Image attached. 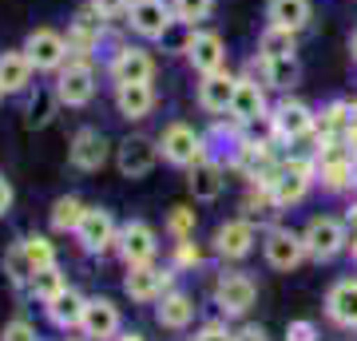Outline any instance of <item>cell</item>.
<instances>
[{
    "instance_id": "obj_1",
    "label": "cell",
    "mask_w": 357,
    "mask_h": 341,
    "mask_svg": "<svg viewBox=\"0 0 357 341\" xmlns=\"http://www.w3.org/2000/svg\"><path fill=\"white\" fill-rule=\"evenodd\" d=\"M314 179H318V163L294 155V159H282V163L270 167L266 175H262V183L270 187V195H274V202H278V211H286V206H298V202L306 199L310 187H314Z\"/></svg>"
},
{
    "instance_id": "obj_2",
    "label": "cell",
    "mask_w": 357,
    "mask_h": 341,
    "mask_svg": "<svg viewBox=\"0 0 357 341\" xmlns=\"http://www.w3.org/2000/svg\"><path fill=\"white\" fill-rule=\"evenodd\" d=\"M302 242H306V254L314 262H333L349 246V222L333 215H314L302 227Z\"/></svg>"
},
{
    "instance_id": "obj_3",
    "label": "cell",
    "mask_w": 357,
    "mask_h": 341,
    "mask_svg": "<svg viewBox=\"0 0 357 341\" xmlns=\"http://www.w3.org/2000/svg\"><path fill=\"white\" fill-rule=\"evenodd\" d=\"M159 155H163V163L187 171V167H195L199 159H206V135L195 131L191 123L175 119V123H167L163 131H159Z\"/></svg>"
},
{
    "instance_id": "obj_4",
    "label": "cell",
    "mask_w": 357,
    "mask_h": 341,
    "mask_svg": "<svg viewBox=\"0 0 357 341\" xmlns=\"http://www.w3.org/2000/svg\"><path fill=\"white\" fill-rule=\"evenodd\" d=\"M52 91H56L60 107H88V103L96 100V63L72 56V60L56 72Z\"/></svg>"
},
{
    "instance_id": "obj_5",
    "label": "cell",
    "mask_w": 357,
    "mask_h": 341,
    "mask_svg": "<svg viewBox=\"0 0 357 341\" xmlns=\"http://www.w3.org/2000/svg\"><path fill=\"white\" fill-rule=\"evenodd\" d=\"M266 123H270V139L302 143V139L314 135V127H318V112H310L302 100H282V103L270 107Z\"/></svg>"
},
{
    "instance_id": "obj_6",
    "label": "cell",
    "mask_w": 357,
    "mask_h": 341,
    "mask_svg": "<svg viewBox=\"0 0 357 341\" xmlns=\"http://www.w3.org/2000/svg\"><path fill=\"white\" fill-rule=\"evenodd\" d=\"M20 48L28 52V60H32L36 72H60V68L72 60L68 36H64V32H56V28H32Z\"/></svg>"
},
{
    "instance_id": "obj_7",
    "label": "cell",
    "mask_w": 357,
    "mask_h": 341,
    "mask_svg": "<svg viewBox=\"0 0 357 341\" xmlns=\"http://www.w3.org/2000/svg\"><path fill=\"white\" fill-rule=\"evenodd\" d=\"M262 258H266L270 270H282L290 274L306 262V242H302V230H286V227H270L262 234Z\"/></svg>"
},
{
    "instance_id": "obj_8",
    "label": "cell",
    "mask_w": 357,
    "mask_h": 341,
    "mask_svg": "<svg viewBox=\"0 0 357 341\" xmlns=\"http://www.w3.org/2000/svg\"><path fill=\"white\" fill-rule=\"evenodd\" d=\"M76 242L84 254H107L119 246V222H115L112 211H103V206H88L84 218H79L76 227Z\"/></svg>"
},
{
    "instance_id": "obj_9",
    "label": "cell",
    "mask_w": 357,
    "mask_h": 341,
    "mask_svg": "<svg viewBox=\"0 0 357 341\" xmlns=\"http://www.w3.org/2000/svg\"><path fill=\"white\" fill-rule=\"evenodd\" d=\"M175 8L171 0H131L128 8V28L139 40H167V32L175 28Z\"/></svg>"
},
{
    "instance_id": "obj_10",
    "label": "cell",
    "mask_w": 357,
    "mask_h": 341,
    "mask_svg": "<svg viewBox=\"0 0 357 341\" xmlns=\"http://www.w3.org/2000/svg\"><path fill=\"white\" fill-rule=\"evenodd\" d=\"M175 266L171 270H159V266H128V278H123V294H128L131 302L139 305H151L159 302L167 290H175Z\"/></svg>"
},
{
    "instance_id": "obj_11",
    "label": "cell",
    "mask_w": 357,
    "mask_h": 341,
    "mask_svg": "<svg viewBox=\"0 0 357 341\" xmlns=\"http://www.w3.org/2000/svg\"><path fill=\"white\" fill-rule=\"evenodd\" d=\"M163 155H159V139H147V135H128V139L115 147V167L123 179H147L155 171Z\"/></svg>"
},
{
    "instance_id": "obj_12",
    "label": "cell",
    "mask_w": 357,
    "mask_h": 341,
    "mask_svg": "<svg viewBox=\"0 0 357 341\" xmlns=\"http://www.w3.org/2000/svg\"><path fill=\"white\" fill-rule=\"evenodd\" d=\"M255 302H258V286H255L250 274H243V270H227V274L215 282V305L227 317L250 314V305Z\"/></svg>"
},
{
    "instance_id": "obj_13",
    "label": "cell",
    "mask_w": 357,
    "mask_h": 341,
    "mask_svg": "<svg viewBox=\"0 0 357 341\" xmlns=\"http://www.w3.org/2000/svg\"><path fill=\"white\" fill-rule=\"evenodd\" d=\"M258 246V227L250 218H227V222H218L215 227V254L218 258H227V262H243L250 258Z\"/></svg>"
},
{
    "instance_id": "obj_14",
    "label": "cell",
    "mask_w": 357,
    "mask_h": 341,
    "mask_svg": "<svg viewBox=\"0 0 357 341\" xmlns=\"http://www.w3.org/2000/svg\"><path fill=\"white\" fill-rule=\"evenodd\" d=\"M112 159V139L103 135L100 127H79L72 135V147H68V163L84 171V175H96L103 163Z\"/></svg>"
},
{
    "instance_id": "obj_15",
    "label": "cell",
    "mask_w": 357,
    "mask_h": 341,
    "mask_svg": "<svg viewBox=\"0 0 357 341\" xmlns=\"http://www.w3.org/2000/svg\"><path fill=\"white\" fill-rule=\"evenodd\" d=\"M119 258L128 266H151L155 254H159V234H155L151 222H143V218H131L119 227Z\"/></svg>"
},
{
    "instance_id": "obj_16",
    "label": "cell",
    "mask_w": 357,
    "mask_h": 341,
    "mask_svg": "<svg viewBox=\"0 0 357 341\" xmlns=\"http://www.w3.org/2000/svg\"><path fill=\"white\" fill-rule=\"evenodd\" d=\"M107 76L115 84H151L155 79V60L151 52L139 48V44H119L107 60Z\"/></svg>"
},
{
    "instance_id": "obj_17",
    "label": "cell",
    "mask_w": 357,
    "mask_h": 341,
    "mask_svg": "<svg viewBox=\"0 0 357 341\" xmlns=\"http://www.w3.org/2000/svg\"><path fill=\"white\" fill-rule=\"evenodd\" d=\"M183 52H187V63H191L199 76H211V72H222L227 68V44L211 28H191Z\"/></svg>"
},
{
    "instance_id": "obj_18",
    "label": "cell",
    "mask_w": 357,
    "mask_h": 341,
    "mask_svg": "<svg viewBox=\"0 0 357 341\" xmlns=\"http://www.w3.org/2000/svg\"><path fill=\"white\" fill-rule=\"evenodd\" d=\"M230 119L243 127H255L270 115L266 103V84H258L255 76H238V88H234V103H230Z\"/></svg>"
},
{
    "instance_id": "obj_19",
    "label": "cell",
    "mask_w": 357,
    "mask_h": 341,
    "mask_svg": "<svg viewBox=\"0 0 357 341\" xmlns=\"http://www.w3.org/2000/svg\"><path fill=\"white\" fill-rule=\"evenodd\" d=\"M123 329V317H119V305L112 298H88L84 305V321H79V333L88 341H115Z\"/></svg>"
},
{
    "instance_id": "obj_20",
    "label": "cell",
    "mask_w": 357,
    "mask_h": 341,
    "mask_svg": "<svg viewBox=\"0 0 357 341\" xmlns=\"http://www.w3.org/2000/svg\"><path fill=\"white\" fill-rule=\"evenodd\" d=\"M227 163L234 167L238 175H246L250 183H255V179H262L270 167L278 163V159H274V147H270V139H246V135H243V139L234 143V151H230Z\"/></svg>"
},
{
    "instance_id": "obj_21",
    "label": "cell",
    "mask_w": 357,
    "mask_h": 341,
    "mask_svg": "<svg viewBox=\"0 0 357 341\" xmlns=\"http://www.w3.org/2000/svg\"><path fill=\"white\" fill-rule=\"evenodd\" d=\"M234 88H238V76H230V68L222 72H211V76L199 79V107L206 115H227L230 103H234Z\"/></svg>"
},
{
    "instance_id": "obj_22",
    "label": "cell",
    "mask_w": 357,
    "mask_h": 341,
    "mask_svg": "<svg viewBox=\"0 0 357 341\" xmlns=\"http://www.w3.org/2000/svg\"><path fill=\"white\" fill-rule=\"evenodd\" d=\"M32 76H36V68H32L24 48L0 52V88H4V96H24V91H32Z\"/></svg>"
},
{
    "instance_id": "obj_23",
    "label": "cell",
    "mask_w": 357,
    "mask_h": 341,
    "mask_svg": "<svg viewBox=\"0 0 357 341\" xmlns=\"http://www.w3.org/2000/svg\"><path fill=\"white\" fill-rule=\"evenodd\" d=\"M84 305H88V298H84L76 286H64L52 302H44V317H48L60 333H72V329H79V321H84Z\"/></svg>"
},
{
    "instance_id": "obj_24",
    "label": "cell",
    "mask_w": 357,
    "mask_h": 341,
    "mask_svg": "<svg viewBox=\"0 0 357 341\" xmlns=\"http://www.w3.org/2000/svg\"><path fill=\"white\" fill-rule=\"evenodd\" d=\"M187 187H191L195 202H215L227 190V167L218 159H199L195 167H187Z\"/></svg>"
},
{
    "instance_id": "obj_25",
    "label": "cell",
    "mask_w": 357,
    "mask_h": 341,
    "mask_svg": "<svg viewBox=\"0 0 357 341\" xmlns=\"http://www.w3.org/2000/svg\"><path fill=\"white\" fill-rule=\"evenodd\" d=\"M326 317L342 329H357V278H337L326 294Z\"/></svg>"
},
{
    "instance_id": "obj_26",
    "label": "cell",
    "mask_w": 357,
    "mask_h": 341,
    "mask_svg": "<svg viewBox=\"0 0 357 341\" xmlns=\"http://www.w3.org/2000/svg\"><path fill=\"white\" fill-rule=\"evenodd\" d=\"M155 321L171 333H183V329H191L195 321V298L187 290H167L155 305Z\"/></svg>"
},
{
    "instance_id": "obj_27",
    "label": "cell",
    "mask_w": 357,
    "mask_h": 341,
    "mask_svg": "<svg viewBox=\"0 0 357 341\" xmlns=\"http://www.w3.org/2000/svg\"><path fill=\"white\" fill-rule=\"evenodd\" d=\"M115 112L123 119H147L155 112L151 84H115Z\"/></svg>"
},
{
    "instance_id": "obj_28",
    "label": "cell",
    "mask_w": 357,
    "mask_h": 341,
    "mask_svg": "<svg viewBox=\"0 0 357 341\" xmlns=\"http://www.w3.org/2000/svg\"><path fill=\"white\" fill-rule=\"evenodd\" d=\"M258 68H262V84L274 91H290L302 76L298 56H258Z\"/></svg>"
},
{
    "instance_id": "obj_29",
    "label": "cell",
    "mask_w": 357,
    "mask_h": 341,
    "mask_svg": "<svg viewBox=\"0 0 357 341\" xmlns=\"http://www.w3.org/2000/svg\"><path fill=\"white\" fill-rule=\"evenodd\" d=\"M314 20V4L310 0H266V24H282V28H302Z\"/></svg>"
},
{
    "instance_id": "obj_30",
    "label": "cell",
    "mask_w": 357,
    "mask_h": 341,
    "mask_svg": "<svg viewBox=\"0 0 357 341\" xmlns=\"http://www.w3.org/2000/svg\"><path fill=\"white\" fill-rule=\"evenodd\" d=\"M345 131H349V103H345V100L326 103V107L318 112V127H314V135H318V143L345 139Z\"/></svg>"
},
{
    "instance_id": "obj_31",
    "label": "cell",
    "mask_w": 357,
    "mask_h": 341,
    "mask_svg": "<svg viewBox=\"0 0 357 341\" xmlns=\"http://www.w3.org/2000/svg\"><path fill=\"white\" fill-rule=\"evenodd\" d=\"M84 211H88V202L84 199H76V195H60V199L52 202V211H48L52 230H56V234H76Z\"/></svg>"
},
{
    "instance_id": "obj_32",
    "label": "cell",
    "mask_w": 357,
    "mask_h": 341,
    "mask_svg": "<svg viewBox=\"0 0 357 341\" xmlns=\"http://www.w3.org/2000/svg\"><path fill=\"white\" fill-rule=\"evenodd\" d=\"M258 56H298V32L282 24H266L258 36Z\"/></svg>"
},
{
    "instance_id": "obj_33",
    "label": "cell",
    "mask_w": 357,
    "mask_h": 341,
    "mask_svg": "<svg viewBox=\"0 0 357 341\" xmlns=\"http://www.w3.org/2000/svg\"><path fill=\"white\" fill-rule=\"evenodd\" d=\"M56 107H60V100H56V91H52V88L28 91L24 123H28V127H48V123H52V115H56Z\"/></svg>"
},
{
    "instance_id": "obj_34",
    "label": "cell",
    "mask_w": 357,
    "mask_h": 341,
    "mask_svg": "<svg viewBox=\"0 0 357 341\" xmlns=\"http://www.w3.org/2000/svg\"><path fill=\"white\" fill-rule=\"evenodd\" d=\"M64 286H68L64 270H60V266H48V270H36V274H32V282H28V294H32V298L44 305V302H52L56 294L64 290Z\"/></svg>"
},
{
    "instance_id": "obj_35",
    "label": "cell",
    "mask_w": 357,
    "mask_h": 341,
    "mask_svg": "<svg viewBox=\"0 0 357 341\" xmlns=\"http://www.w3.org/2000/svg\"><path fill=\"white\" fill-rule=\"evenodd\" d=\"M20 246H24V258L32 262V270L60 266V258H56V242H52L48 234H24V238H20Z\"/></svg>"
},
{
    "instance_id": "obj_36",
    "label": "cell",
    "mask_w": 357,
    "mask_h": 341,
    "mask_svg": "<svg viewBox=\"0 0 357 341\" xmlns=\"http://www.w3.org/2000/svg\"><path fill=\"white\" fill-rule=\"evenodd\" d=\"M0 266H4V274H8V282L13 286H20V290H28V282H32V262L24 258V246L20 242H13L8 250H4V258H0Z\"/></svg>"
},
{
    "instance_id": "obj_37",
    "label": "cell",
    "mask_w": 357,
    "mask_h": 341,
    "mask_svg": "<svg viewBox=\"0 0 357 341\" xmlns=\"http://www.w3.org/2000/svg\"><path fill=\"white\" fill-rule=\"evenodd\" d=\"M171 8H175V20L187 28H199L206 16L215 13V0H171Z\"/></svg>"
},
{
    "instance_id": "obj_38",
    "label": "cell",
    "mask_w": 357,
    "mask_h": 341,
    "mask_svg": "<svg viewBox=\"0 0 357 341\" xmlns=\"http://www.w3.org/2000/svg\"><path fill=\"white\" fill-rule=\"evenodd\" d=\"M195 227H199V215H195L191 206H175V211L167 215V234H171L175 242L195 238Z\"/></svg>"
},
{
    "instance_id": "obj_39",
    "label": "cell",
    "mask_w": 357,
    "mask_h": 341,
    "mask_svg": "<svg viewBox=\"0 0 357 341\" xmlns=\"http://www.w3.org/2000/svg\"><path fill=\"white\" fill-rule=\"evenodd\" d=\"M0 341H44V338H40V329L28 317H13V321H4V329H0Z\"/></svg>"
},
{
    "instance_id": "obj_40",
    "label": "cell",
    "mask_w": 357,
    "mask_h": 341,
    "mask_svg": "<svg viewBox=\"0 0 357 341\" xmlns=\"http://www.w3.org/2000/svg\"><path fill=\"white\" fill-rule=\"evenodd\" d=\"M199 262H203V250H199V242H195V238L175 242V254H171V266H175V270H195Z\"/></svg>"
},
{
    "instance_id": "obj_41",
    "label": "cell",
    "mask_w": 357,
    "mask_h": 341,
    "mask_svg": "<svg viewBox=\"0 0 357 341\" xmlns=\"http://www.w3.org/2000/svg\"><path fill=\"white\" fill-rule=\"evenodd\" d=\"M191 341H234V329H227L222 321H206V326L195 329Z\"/></svg>"
},
{
    "instance_id": "obj_42",
    "label": "cell",
    "mask_w": 357,
    "mask_h": 341,
    "mask_svg": "<svg viewBox=\"0 0 357 341\" xmlns=\"http://www.w3.org/2000/svg\"><path fill=\"white\" fill-rule=\"evenodd\" d=\"M286 341H318V326L310 317H298V321L286 326Z\"/></svg>"
},
{
    "instance_id": "obj_43",
    "label": "cell",
    "mask_w": 357,
    "mask_h": 341,
    "mask_svg": "<svg viewBox=\"0 0 357 341\" xmlns=\"http://www.w3.org/2000/svg\"><path fill=\"white\" fill-rule=\"evenodd\" d=\"M91 8H96L103 20H119V16H128L131 0H91Z\"/></svg>"
},
{
    "instance_id": "obj_44",
    "label": "cell",
    "mask_w": 357,
    "mask_h": 341,
    "mask_svg": "<svg viewBox=\"0 0 357 341\" xmlns=\"http://www.w3.org/2000/svg\"><path fill=\"white\" fill-rule=\"evenodd\" d=\"M234 341H270V333L262 326H255V321H246V326L234 329Z\"/></svg>"
},
{
    "instance_id": "obj_45",
    "label": "cell",
    "mask_w": 357,
    "mask_h": 341,
    "mask_svg": "<svg viewBox=\"0 0 357 341\" xmlns=\"http://www.w3.org/2000/svg\"><path fill=\"white\" fill-rule=\"evenodd\" d=\"M13 202H16V190H13V183L0 175V218H8V211H13Z\"/></svg>"
},
{
    "instance_id": "obj_46",
    "label": "cell",
    "mask_w": 357,
    "mask_h": 341,
    "mask_svg": "<svg viewBox=\"0 0 357 341\" xmlns=\"http://www.w3.org/2000/svg\"><path fill=\"white\" fill-rule=\"evenodd\" d=\"M345 147H349V151H354V159H357V127H349V131H345Z\"/></svg>"
},
{
    "instance_id": "obj_47",
    "label": "cell",
    "mask_w": 357,
    "mask_h": 341,
    "mask_svg": "<svg viewBox=\"0 0 357 341\" xmlns=\"http://www.w3.org/2000/svg\"><path fill=\"white\" fill-rule=\"evenodd\" d=\"M349 56H354V63H357V28H354V36H349Z\"/></svg>"
},
{
    "instance_id": "obj_48",
    "label": "cell",
    "mask_w": 357,
    "mask_h": 341,
    "mask_svg": "<svg viewBox=\"0 0 357 341\" xmlns=\"http://www.w3.org/2000/svg\"><path fill=\"white\" fill-rule=\"evenodd\" d=\"M349 127H357V100L349 103Z\"/></svg>"
},
{
    "instance_id": "obj_49",
    "label": "cell",
    "mask_w": 357,
    "mask_h": 341,
    "mask_svg": "<svg viewBox=\"0 0 357 341\" xmlns=\"http://www.w3.org/2000/svg\"><path fill=\"white\" fill-rule=\"evenodd\" d=\"M115 341H143V338H139V333H119Z\"/></svg>"
},
{
    "instance_id": "obj_50",
    "label": "cell",
    "mask_w": 357,
    "mask_h": 341,
    "mask_svg": "<svg viewBox=\"0 0 357 341\" xmlns=\"http://www.w3.org/2000/svg\"><path fill=\"white\" fill-rule=\"evenodd\" d=\"M349 246H354V262H357V230H354V242H349Z\"/></svg>"
},
{
    "instance_id": "obj_51",
    "label": "cell",
    "mask_w": 357,
    "mask_h": 341,
    "mask_svg": "<svg viewBox=\"0 0 357 341\" xmlns=\"http://www.w3.org/2000/svg\"><path fill=\"white\" fill-rule=\"evenodd\" d=\"M60 341H88V338H60Z\"/></svg>"
},
{
    "instance_id": "obj_52",
    "label": "cell",
    "mask_w": 357,
    "mask_h": 341,
    "mask_svg": "<svg viewBox=\"0 0 357 341\" xmlns=\"http://www.w3.org/2000/svg\"><path fill=\"white\" fill-rule=\"evenodd\" d=\"M0 96H4V88H0Z\"/></svg>"
}]
</instances>
